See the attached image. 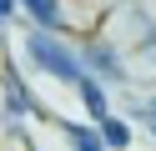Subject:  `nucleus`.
Segmentation results:
<instances>
[{
    "mask_svg": "<svg viewBox=\"0 0 156 151\" xmlns=\"http://www.w3.org/2000/svg\"><path fill=\"white\" fill-rule=\"evenodd\" d=\"M35 116H45L41 111V101H35V91L25 86V76L15 66H0V121H5V131H20L25 121H35Z\"/></svg>",
    "mask_w": 156,
    "mask_h": 151,
    "instance_id": "obj_2",
    "label": "nucleus"
},
{
    "mask_svg": "<svg viewBox=\"0 0 156 151\" xmlns=\"http://www.w3.org/2000/svg\"><path fill=\"white\" fill-rule=\"evenodd\" d=\"M20 50H25V60H30L35 70H45V76H55V81H66V86H76V81L86 76L81 70V56H76V45H66V35L61 30H25V40H20Z\"/></svg>",
    "mask_w": 156,
    "mask_h": 151,
    "instance_id": "obj_1",
    "label": "nucleus"
},
{
    "mask_svg": "<svg viewBox=\"0 0 156 151\" xmlns=\"http://www.w3.org/2000/svg\"><path fill=\"white\" fill-rule=\"evenodd\" d=\"M96 136H101L106 151H126V146H131V126H126L121 116H101V121H96Z\"/></svg>",
    "mask_w": 156,
    "mask_h": 151,
    "instance_id": "obj_7",
    "label": "nucleus"
},
{
    "mask_svg": "<svg viewBox=\"0 0 156 151\" xmlns=\"http://www.w3.org/2000/svg\"><path fill=\"white\" fill-rule=\"evenodd\" d=\"M76 91H81V106H86V116H91V121L111 116V96H106V86H101V81L81 76V81H76Z\"/></svg>",
    "mask_w": 156,
    "mask_h": 151,
    "instance_id": "obj_6",
    "label": "nucleus"
},
{
    "mask_svg": "<svg viewBox=\"0 0 156 151\" xmlns=\"http://www.w3.org/2000/svg\"><path fill=\"white\" fill-rule=\"evenodd\" d=\"M76 56H81V70H86L91 81H101V86H106V81H126V76H121V50L106 45V40L91 35L86 50H76Z\"/></svg>",
    "mask_w": 156,
    "mask_h": 151,
    "instance_id": "obj_3",
    "label": "nucleus"
},
{
    "mask_svg": "<svg viewBox=\"0 0 156 151\" xmlns=\"http://www.w3.org/2000/svg\"><path fill=\"white\" fill-rule=\"evenodd\" d=\"M10 15H15V0H0V25H5Z\"/></svg>",
    "mask_w": 156,
    "mask_h": 151,
    "instance_id": "obj_8",
    "label": "nucleus"
},
{
    "mask_svg": "<svg viewBox=\"0 0 156 151\" xmlns=\"http://www.w3.org/2000/svg\"><path fill=\"white\" fill-rule=\"evenodd\" d=\"M15 10H25L35 30H61V0H15Z\"/></svg>",
    "mask_w": 156,
    "mask_h": 151,
    "instance_id": "obj_5",
    "label": "nucleus"
},
{
    "mask_svg": "<svg viewBox=\"0 0 156 151\" xmlns=\"http://www.w3.org/2000/svg\"><path fill=\"white\" fill-rule=\"evenodd\" d=\"M121 76H126V81H141V86H151V81H156V30H151V25H141V40L126 50Z\"/></svg>",
    "mask_w": 156,
    "mask_h": 151,
    "instance_id": "obj_4",
    "label": "nucleus"
}]
</instances>
